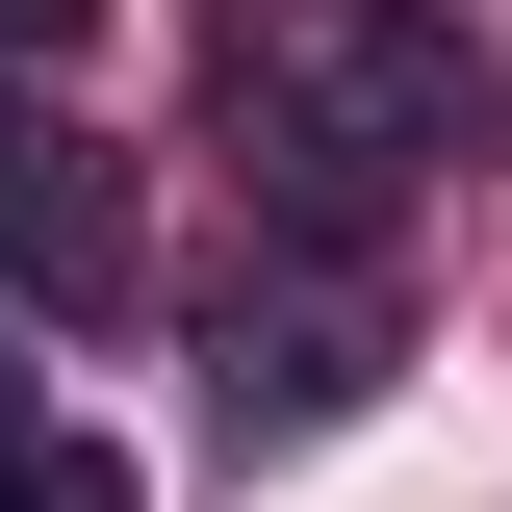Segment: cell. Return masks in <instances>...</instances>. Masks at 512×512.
Segmentation results:
<instances>
[{"label":"cell","instance_id":"1","mask_svg":"<svg viewBox=\"0 0 512 512\" xmlns=\"http://www.w3.org/2000/svg\"><path fill=\"white\" fill-rule=\"evenodd\" d=\"M205 128H231L256 231H410V205L487 154V52L410 26V0H231L205 26Z\"/></svg>","mask_w":512,"mask_h":512},{"label":"cell","instance_id":"2","mask_svg":"<svg viewBox=\"0 0 512 512\" xmlns=\"http://www.w3.org/2000/svg\"><path fill=\"white\" fill-rule=\"evenodd\" d=\"M359 384H384V256L359 231H256L231 282H205V436H231V461L333 436Z\"/></svg>","mask_w":512,"mask_h":512},{"label":"cell","instance_id":"3","mask_svg":"<svg viewBox=\"0 0 512 512\" xmlns=\"http://www.w3.org/2000/svg\"><path fill=\"white\" fill-rule=\"evenodd\" d=\"M0 282H26V308H128V154L52 77H0Z\"/></svg>","mask_w":512,"mask_h":512},{"label":"cell","instance_id":"4","mask_svg":"<svg viewBox=\"0 0 512 512\" xmlns=\"http://www.w3.org/2000/svg\"><path fill=\"white\" fill-rule=\"evenodd\" d=\"M0 512H128V461L103 436H0Z\"/></svg>","mask_w":512,"mask_h":512},{"label":"cell","instance_id":"5","mask_svg":"<svg viewBox=\"0 0 512 512\" xmlns=\"http://www.w3.org/2000/svg\"><path fill=\"white\" fill-rule=\"evenodd\" d=\"M77 26H103V0H0V52H77Z\"/></svg>","mask_w":512,"mask_h":512},{"label":"cell","instance_id":"6","mask_svg":"<svg viewBox=\"0 0 512 512\" xmlns=\"http://www.w3.org/2000/svg\"><path fill=\"white\" fill-rule=\"evenodd\" d=\"M0 436H52V384H26V359H0Z\"/></svg>","mask_w":512,"mask_h":512}]
</instances>
